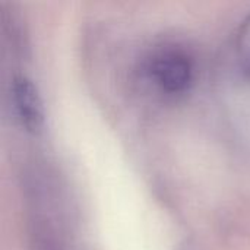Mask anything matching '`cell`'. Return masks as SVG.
<instances>
[{
	"instance_id": "obj_2",
	"label": "cell",
	"mask_w": 250,
	"mask_h": 250,
	"mask_svg": "<svg viewBox=\"0 0 250 250\" xmlns=\"http://www.w3.org/2000/svg\"><path fill=\"white\" fill-rule=\"evenodd\" d=\"M10 94L21 125L29 133H40L44 127L45 114L42 100L35 83L23 75H16L12 81Z\"/></svg>"
},
{
	"instance_id": "obj_3",
	"label": "cell",
	"mask_w": 250,
	"mask_h": 250,
	"mask_svg": "<svg viewBox=\"0 0 250 250\" xmlns=\"http://www.w3.org/2000/svg\"><path fill=\"white\" fill-rule=\"evenodd\" d=\"M236 56L242 72L250 76V15L239 26L236 37Z\"/></svg>"
},
{
	"instance_id": "obj_1",
	"label": "cell",
	"mask_w": 250,
	"mask_h": 250,
	"mask_svg": "<svg viewBox=\"0 0 250 250\" xmlns=\"http://www.w3.org/2000/svg\"><path fill=\"white\" fill-rule=\"evenodd\" d=\"M146 76L158 92L179 97L186 94L195 81V62L182 47L166 45L148 59Z\"/></svg>"
}]
</instances>
